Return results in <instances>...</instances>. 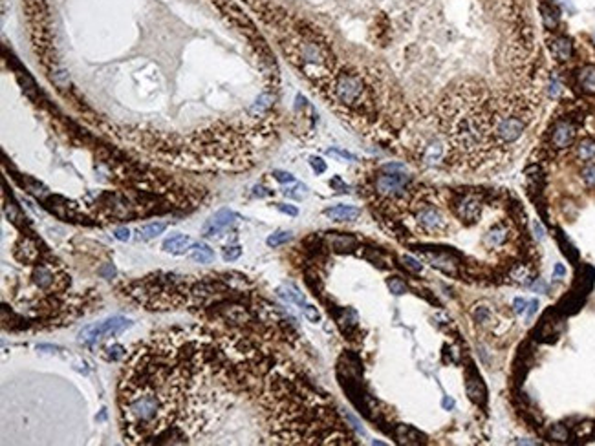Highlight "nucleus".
I'll return each mask as SVG.
<instances>
[{
	"mask_svg": "<svg viewBox=\"0 0 595 446\" xmlns=\"http://www.w3.org/2000/svg\"><path fill=\"white\" fill-rule=\"evenodd\" d=\"M535 231H537V238H544V229L540 227L538 223H535Z\"/></svg>",
	"mask_w": 595,
	"mask_h": 446,
	"instance_id": "nucleus-45",
	"label": "nucleus"
},
{
	"mask_svg": "<svg viewBox=\"0 0 595 446\" xmlns=\"http://www.w3.org/2000/svg\"><path fill=\"white\" fill-rule=\"evenodd\" d=\"M527 305H529V309H527V317H533V315H535V313H537V307H538V302H537V300H531V302L527 303Z\"/></svg>",
	"mask_w": 595,
	"mask_h": 446,
	"instance_id": "nucleus-43",
	"label": "nucleus"
},
{
	"mask_svg": "<svg viewBox=\"0 0 595 446\" xmlns=\"http://www.w3.org/2000/svg\"><path fill=\"white\" fill-rule=\"evenodd\" d=\"M240 254H242L240 247H226V249H224V260H226V262H233V260H236Z\"/></svg>",
	"mask_w": 595,
	"mask_h": 446,
	"instance_id": "nucleus-34",
	"label": "nucleus"
},
{
	"mask_svg": "<svg viewBox=\"0 0 595 446\" xmlns=\"http://www.w3.org/2000/svg\"><path fill=\"white\" fill-rule=\"evenodd\" d=\"M309 165H311V168L315 170L317 174H323L324 170H326V163L321 158H309Z\"/></svg>",
	"mask_w": 595,
	"mask_h": 446,
	"instance_id": "nucleus-37",
	"label": "nucleus"
},
{
	"mask_svg": "<svg viewBox=\"0 0 595 446\" xmlns=\"http://www.w3.org/2000/svg\"><path fill=\"white\" fill-rule=\"evenodd\" d=\"M386 284H388V289H390L394 295L400 296V295H405V293H407V285H405L400 278H390Z\"/></svg>",
	"mask_w": 595,
	"mask_h": 446,
	"instance_id": "nucleus-28",
	"label": "nucleus"
},
{
	"mask_svg": "<svg viewBox=\"0 0 595 446\" xmlns=\"http://www.w3.org/2000/svg\"><path fill=\"white\" fill-rule=\"evenodd\" d=\"M297 57L301 59L306 71L309 68L330 70V57H328V53L323 46L317 44V42H309V40L301 42L299 50H297Z\"/></svg>",
	"mask_w": 595,
	"mask_h": 446,
	"instance_id": "nucleus-6",
	"label": "nucleus"
},
{
	"mask_svg": "<svg viewBox=\"0 0 595 446\" xmlns=\"http://www.w3.org/2000/svg\"><path fill=\"white\" fill-rule=\"evenodd\" d=\"M473 315H475L476 322H480V324H487L491 320V311L487 305H476L473 309Z\"/></svg>",
	"mask_w": 595,
	"mask_h": 446,
	"instance_id": "nucleus-27",
	"label": "nucleus"
},
{
	"mask_svg": "<svg viewBox=\"0 0 595 446\" xmlns=\"http://www.w3.org/2000/svg\"><path fill=\"white\" fill-rule=\"evenodd\" d=\"M551 53L558 61H570L573 55V44L568 37H555L551 40Z\"/></svg>",
	"mask_w": 595,
	"mask_h": 446,
	"instance_id": "nucleus-15",
	"label": "nucleus"
},
{
	"mask_svg": "<svg viewBox=\"0 0 595 446\" xmlns=\"http://www.w3.org/2000/svg\"><path fill=\"white\" fill-rule=\"evenodd\" d=\"M526 305H527L526 300H522V298H515V302H513V309H515V313H517V315H520V313H524Z\"/></svg>",
	"mask_w": 595,
	"mask_h": 446,
	"instance_id": "nucleus-39",
	"label": "nucleus"
},
{
	"mask_svg": "<svg viewBox=\"0 0 595 446\" xmlns=\"http://www.w3.org/2000/svg\"><path fill=\"white\" fill-rule=\"evenodd\" d=\"M582 179L590 189H595V165H588L582 170Z\"/></svg>",
	"mask_w": 595,
	"mask_h": 446,
	"instance_id": "nucleus-29",
	"label": "nucleus"
},
{
	"mask_svg": "<svg viewBox=\"0 0 595 446\" xmlns=\"http://www.w3.org/2000/svg\"><path fill=\"white\" fill-rule=\"evenodd\" d=\"M333 93H335L337 101L343 103L345 106H355L363 99L365 83H363V79L359 75H354V73H341V75L335 79Z\"/></svg>",
	"mask_w": 595,
	"mask_h": 446,
	"instance_id": "nucleus-5",
	"label": "nucleus"
},
{
	"mask_svg": "<svg viewBox=\"0 0 595 446\" xmlns=\"http://www.w3.org/2000/svg\"><path fill=\"white\" fill-rule=\"evenodd\" d=\"M284 194H286L288 197H295V199H302V197L306 196V194H308V187H304V185H301V183H299V185H297V187H295L293 190H286V192H284Z\"/></svg>",
	"mask_w": 595,
	"mask_h": 446,
	"instance_id": "nucleus-32",
	"label": "nucleus"
},
{
	"mask_svg": "<svg viewBox=\"0 0 595 446\" xmlns=\"http://www.w3.org/2000/svg\"><path fill=\"white\" fill-rule=\"evenodd\" d=\"M454 211L465 223H475L482 214V201L475 194H460L454 199Z\"/></svg>",
	"mask_w": 595,
	"mask_h": 446,
	"instance_id": "nucleus-7",
	"label": "nucleus"
},
{
	"mask_svg": "<svg viewBox=\"0 0 595 446\" xmlns=\"http://www.w3.org/2000/svg\"><path fill=\"white\" fill-rule=\"evenodd\" d=\"M507 240H509V227L498 223V225H495L487 234L483 236V245L489 247V249H498V247L505 245Z\"/></svg>",
	"mask_w": 595,
	"mask_h": 446,
	"instance_id": "nucleus-14",
	"label": "nucleus"
},
{
	"mask_svg": "<svg viewBox=\"0 0 595 446\" xmlns=\"http://www.w3.org/2000/svg\"><path fill=\"white\" fill-rule=\"evenodd\" d=\"M564 274H566L564 265H560V264L555 265V269H553V276H555V278H560V276H564Z\"/></svg>",
	"mask_w": 595,
	"mask_h": 446,
	"instance_id": "nucleus-42",
	"label": "nucleus"
},
{
	"mask_svg": "<svg viewBox=\"0 0 595 446\" xmlns=\"http://www.w3.org/2000/svg\"><path fill=\"white\" fill-rule=\"evenodd\" d=\"M540 13H542V20H544V26L548 28V30H555L558 24V11L551 4H542L540 6Z\"/></svg>",
	"mask_w": 595,
	"mask_h": 446,
	"instance_id": "nucleus-21",
	"label": "nucleus"
},
{
	"mask_svg": "<svg viewBox=\"0 0 595 446\" xmlns=\"http://www.w3.org/2000/svg\"><path fill=\"white\" fill-rule=\"evenodd\" d=\"M189 254L191 258L194 260V262H200V264H209L214 260V252L212 249H209L207 245H200V243H194L191 250H189Z\"/></svg>",
	"mask_w": 595,
	"mask_h": 446,
	"instance_id": "nucleus-20",
	"label": "nucleus"
},
{
	"mask_svg": "<svg viewBox=\"0 0 595 446\" xmlns=\"http://www.w3.org/2000/svg\"><path fill=\"white\" fill-rule=\"evenodd\" d=\"M302 311H304V315H306V318H308V320H311V322H319L321 315H319L317 307H313V305H308V303H306V305L302 307Z\"/></svg>",
	"mask_w": 595,
	"mask_h": 446,
	"instance_id": "nucleus-35",
	"label": "nucleus"
},
{
	"mask_svg": "<svg viewBox=\"0 0 595 446\" xmlns=\"http://www.w3.org/2000/svg\"><path fill=\"white\" fill-rule=\"evenodd\" d=\"M330 154H337L341 158H346V159H355V156H352L350 152H345V150H330Z\"/></svg>",
	"mask_w": 595,
	"mask_h": 446,
	"instance_id": "nucleus-44",
	"label": "nucleus"
},
{
	"mask_svg": "<svg viewBox=\"0 0 595 446\" xmlns=\"http://www.w3.org/2000/svg\"><path fill=\"white\" fill-rule=\"evenodd\" d=\"M416 221L429 234H441V232L447 231V219L436 209H423V211H420L416 214Z\"/></svg>",
	"mask_w": 595,
	"mask_h": 446,
	"instance_id": "nucleus-9",
	"label": "nucleus"
},
{
	"mask_svg": "<svg viewBox=\"0 0 595 446\" xmlns=\"http://www.w3.org/2000/svg\"><path fill=\"white\" fill-rule=\"evenodd\" d=\"M165 229H167L165 223H151V225H145V227L139 229L137 234H139V240H145V242H147V240H152V238L159 236Z\"/></svg>",
	"mask_w": 595,
	"mask_h": 446,
	"instance_id": "nucleus-23",
	"label": "nucleus"
},
{
	"mask_svg": "<svg viewBox=\"0 0 595 446\" xmlns=\"http://www.w3.org/2000/svg\"><path fill=\"white\" fill-rule=\"evenodd\" d=\"M130 320L123 317H112L106 318L103 322H97V324L86 325L83 331L79 333V340L84 342V344H96V342L103 340L106 337H114V335H119L125 329L130 327Z\"/></svg>",
	"mask_w": 595,
	"mask_h": 446,
	"instance_id": "nucleus-3",
	"label": "nucleus"
},
{
	"mask_svg": "<svg viewBox=\"0 0 595 446\" xmlns=\"http://www.w3.org/2000/svg\"><path fill=\"white\" fill-rule=\"evenodd\" d=\"M279 293H280V296H282V298H286V300H289V302H293V303H299L301 307H304V305H306L302 293H299L293 285H284L282 289H279Z\"/></svg>",
	"mask_w": 595,
	"mask_h": 446,
	"instance_id": "nucleus-24",
	"label": "nucleus"
},
{
	"mask_svg": "<svg viewBox=\"0 0 595 446\" xmlns=\"http://www.w3.org/2000/svg\"><path fill=\"white\" fill-rule=\"evenodd\" d=\"M548 93H550V97H558V95H560V83H558V81H551L550 88H548Z\"/></svg>",
	"mask_w": 595,
	"mask_h": 446,
	"instance_id": "nucleus-38",
	"label": "nucleus"
},
{
	"mask_svg": "<svg viewBox=\"0 0 595 446\" xmlns=\"http://www.w3.org/2000/svg\"><path fill=\"white\" fill-rule=\"evenodd\" d=\"M291 238H293L291 232H288V231H279V232H275V234H271L268 238V245H269V247H279V245L288 243Z\"/></svg>",
	"mask_w": 595,
	"mask_h": 446,
	"instance_id": "nucleus-25",
	"label": "nucleus"
},
{
	"mask_svg": "<svg viewBox=\"0 0 595 446\" xmlns=\"http://www.w3.org/2000/svg\"><path fill=\"white\" fill-rule=\"evenodd\" d=\"M577 156L584 163H595V141L584 139L577 148Z\"/></svg>",
	"mask_w": 595,
	"mask_h": 446,
	"instance_id": "nucleus-22",
	"label": "nucleus"
},
{
	"mask_svg": "<svg viewBox=\"0 0 595 446\" xmlns=\"http://www.w3.org/2000/svg\"><path fill=\"white\" fill-rule=\"evenodd\" d=\"M441 158V146L438 143L430 144L427 152H425V163H429V165H436L438 161Z\"/></svg>",
	"mask_w": 595,
	"mask_h": 446,
	"instance_id": "nucleus-26",
	"label": "nucleus"
},
{
	"mask_svg": "<svg viewBox=\"0 0 595 446\" xmlns=\"http://www.w3.org/2000/svg\"><path fill=\"white\" fill-rule=\"evenodd\" d=\"M575 136H577L575 125L572 121H568V119H560L551 128V144L555 148H568L573 143Z\"/></svg>",
	"mask_w": 595,
	"mask_h": 446,
	"instance_id": "nucleus-10",
	"label": "nucleus"
},
{
	"mask_svg": "<svg viewBox=\"0 0 595 446\" xmlns=\"http://www.w3.org/2000/svg\"><path fill=\"white\" fill-rule=\"evenodd\" d=\"M273 178H275L279 183H293L295 181L293 176L289 174V172H284V170H275V172H273Z\"/></svg>",
	"mask_w": 595,
	"mask_h": 446,
	"instance_id": "nucleus-36",
	"label": "nucleus"
},
{
	"mask_svg": "<svg viewBox=\"0 0 595 446\" xmlns=\"http://www.w3.org/2000/svg\"><path fill=\"white\" fill-rule=\"evenodd\" d=\"M533 289H537V291H544V289H546V284H544V282H537L535 285H533Z\"/></svg>",
	"mask_w": 595,
	"mask_h": 446,
	"instance_id": "nucleus-46",
	"label": "nucleus"
},
{
	"mask_svg": "<svg viewBox=\"0 0 595 446\" xmlns=\"http://www.w3.org/2000/svg\"><path fill=\"white\" fill-rule=\"evenodd\" d=\"M236 214H234L231 209H220L214 216L207 219V223H205L204 227H202V236L204 238H212V236L220 234L222 231H226L233 225L234 221H236Z\"/></svg>",
	"mask_w": 595,
	"mask_h": 446,
	"instance_id": "nucleus-8",
	"label": "nucleus"
},
{
	"mask_svg": "<svg viewBox=\"0 0 595 446\" xmlns=\"http://www.w3.org/2000/svg\"><path fill=\"white\" fill-rule=\"evenodd\" d=\"M550 437L555 439V441H566L568 439V430H566L562 424H555L550 430Z\"/></svg>",
	"mask_w": 595,
	"mask_h": 446,
	"instance_id": "nucleus-31",
	"label": "nucleus"
},
{
	"mask_svg": "<svg viewBox=\"0 0 595 446\" xmlns=\"http://www.w3.org/2000/svg\"><path fill=\"white\" fill-rule=\"evenodd\" d=\"M403 262H405V267H407V269H410V271H414V272H422L423 264H420V262H418L416 258H412V256H403Z\"/></svg>",
	"mask_w": 595,
	"mask_h": 446,
	"instance_id": "nucleus-33",
	"label": "nucleus"
},
{
	"mask_svg": "<svg viewBox=\"0 0 595 446\" xmlns=\"http://www.w3.org/2000/svg\"><path fill=\"white\" fill-rule=\"evenodd\" d=\"M526 130V121L518 117L517 114L511 112H504V114L495 115V126H493V134L497 137L498 143L511 144L518 141L522 134Z\"/></svg>",
	"mask_w": 595,
	"mask_h": 446,
	"instance_id": "nucleus-4",
	"label": "nucleus"
},
{
	"mask_svg": "<svg viewBox=\"0 0 595 446\" xmlns=\"http://www.w3.org/2000/svg\"><path fill=\"white\" fill-rule=\"evenodd\" d=\"M33 282L40 289H52L55 284V272L48 264H40L33 271Z\"/></svg>",
	"mask_w": 595,
	"mask_h": 446,
	"instance_id": "nucleus-16",
	"label": "nucleus"
},
{
	"mask_svg": "<svg viewBox=\"0 0 595 446\" xmlns=\"http://www.w3.org/2000/svg\"><path fill=\"white\" fill-rule=\"evenodd\" d=\"M114 236H115V238H117V240H119V242H127L128 238H130V232H128V229L121 227V229H115V232H114Z\"/></svg>",
	"mask_w": 595,
	"mask_h": 446,
	"instance_id": "nucleus-40",
	"label": "nucleus"
},
{
	"mask_svg": "<svg viewBox=\"0 0 595 446\" xmlns=\"http://www.w3.org/2000/svg\"><path fill=\"white\" fill-rule=\"evenodd\" d=\"M594 40H595V33H594Z\"/></svg>",
	"mask_w": 595,
	"mask_h": 446,
	"instance_id": "nucleus-47",
	"label": "nucleus"
},
{
	"mask_svg": "<svg viewBox=\"0 0 595 446\" xmlns=\"http://www.w3.org/2000/svg\"><path fill=\"white\" fill-rule=\"evenodd\" d=\"M509 278L515 284H520V285H529L531 280H533V272L527 267L526 264H517L511 267L509 271Z\"/></svg>",
	"mask_w": 595,
	"mask_h": 446,
	"instance_id": "nucleus-17",
	"label": "nucleus"
},
{
	"mask_svg": "<svg viewBox=\"0 0 595 446\" xmlns=\"http://www.w3.org/2000/svg\"><path fill=\"white\" fill-rule=\"evenodd\" d=\"M192 245H194L192 238H189V236H185V234H174L163 242V250H165V252H171L174 256H181V254L189 252Z\"/></svg>",
	"mask_w": 595,
	"mask_h": 446,
	"instance_id": "nucleus-12",
	"label": "nucleus"
},
{
	"mask_svg": "<svg viewBox=\"0 0 595 446\" xmlns=\"http://www.w3.org/2000/svg\"><path fill=\"white\" fill-rule=\"evenodd\" d=\"M279 209H280L282 212L289 214V216H297V214H299V211H297L295 207H291V205H279Z\"/></svg>",
	"mask_w": 595,
	"mask_h": 446,
	"instance_id": "nucleus-41",
	"label": "nucleus"
},
{
	"mask_svg": "<svg viewBox=\"0 0 595 446\" xmlns=\"http://www.w3.org/2000/svg\"><path fill=\"white\" fill-rule=\"evenodd\" d=\"M384 170H390L386 174H381L376 178V190L384 197H400L407 194V185L410 178L403 174L401 165H384Z\"/></svg>",
	"mask_w": 595,
	"mask_h": 446,
	"instance_id": "nucleus-2",
	"label": "nucleus"
},
{
	"mask_svg": "<svg viewBox=\"0 0 595 446\" xmlns=\"http://www.w3.org/2000/svg\"><path fill=\"white\" fill-rule=\"evenodd\" d=\"M423 256H425V260H427L432 267H436V269L447 272V274H452V276H454V274L458 272V265H456V262L452 260L451 254H445V252H425Z\"/></svg>",
	"mask_w": 595,
	"mask_h": 446,
	"instance_id": "nucleus-11",
	"label": "nucleus"
},
{
	"mask_svg": "<svg viewBox=\"0 0 595 446\" xmlns=\"http://www.w3.org/2000/svg\"><path fill=\"white\" fill-rule=\"evenodd\" d=\"M447 128L451 141L458 146L461 152L475 154L485 144V132H487V123L483 106L467 105L454 106L452 114L447 117Z\"/></svg>",
	"mask_w": 595,
	"mask_h": 446,
	"instance_id": "nucleus-1",
	"label": "nucleus"
},
{
	"mask_svg": "<svg viewBox=\"0 0 595 446\" xmlns=\"http://www.w3.org/2000/svg\"><path fill=\"white\" fill-rule=\"evenodd\" d=\"M324 214L333 221H354L361 216V209L352 207V205H335L326 209Z\"/></svg>",
	"mask_w": 595,
	"mask_h": 446,
	"instance_id": "nucleus-13",
	"label": "nucleus"
},
{
	"mask_svg": "<svg viewBox=\"0 0 595 446\" xmlns=\"http://www.w3.org/2000/svg\"><path fill=\"white\" fill-rule=\"evenodd\" d=\"M577 83L586 93H595V66L580 68L579 75H577Z\"/></svg>",
	"mask_w": 595,
	"mask_h": 446,
	"instance_id": "nucleus-18",
	"label": "nucleus"
},
{
	"mask_svg": "<svg viewBox=\"0 0 595 446\" xmlns=\"http://www.w3.org/2000/svg\"><path fill=\"white\" fill-rule=\"evenodd\" d=\"M332 242L335 245V249H348L350 245H354L355 240L350 236H335V238H332Z\"/></svg>",
	"mask_w": 595,
	"mask_h": 446,
	"instance_id": "nucleus-30",
	"label": "nucleus"
},
{
	"mask_svg": "<svg viewBox=\"0 0 595 446\" xmlns=\"http://www.w3.org/2000/svg\"><path fill=\"white\" fill-rule=\"evenodd\" d=\"M273 103H275V95H273V93H262V95L256 97V101L253 105L249 106V114L255 115V117L264 115L273 106Z\"/></svg>",
	"mask_w": 595,
	"mask_h": 446,
	"instance_id": "nucleus-19",
	"label": "nucleus"
}]
</instances>
